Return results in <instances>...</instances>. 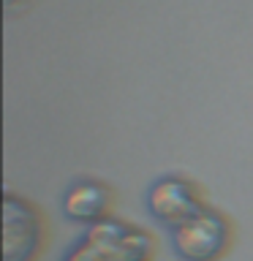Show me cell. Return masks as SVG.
<instances>
[{
	"label": "cell",
	"instance_id": "cell-1",
	"mask_svg": "<svg viewBox=\"0 0 253 261\" xmlns=\"http://www.w3.org/2000/svg\"><path fill=\"white\" fill-rule=\"evenodd\" d=\"M150 258V237L142 228L122 220L104 218L93 223L60 261H147Z\"/></svg>",
	"mask_w": 253,
	"mask_h": 261
},
{
	"label": "cell",
	"instance_id": "cell-2",
	"mask_svg": "<svg viewBox=\"0 0 253 261\" xmlns=\"http://www.w3.org/2000/svg\"><path fill=\"white\" fill-rule=\"evenodd\" d=\"M204 207L207 204L201 201L199 188L180 174H163L147 188V212L169 231L193 220L199 212H204Z\"/></svg>",
	"mask_w": 253,
	"mask_h": 261
},
{
	"label": "cell",
	"instance_id": "cell-3",
	"mask_svg": "<svg viewBox=\"0 0 253 261\" xmlns=\"http://www.w3.org/2000/svg\"><path fill=\"white\" fill-rule=\"evenodd\" d=\"M229 223L220 212L204 207L193 220L171 231V248L180 261H218L229 248Z\"/></svg>",
	"mask_w": 253,
	"mask_h": 261
},
{
	"label": "cell",
	"instance_id": "cell-4",
	"mask_svg": "<svg viewBox=\"0 0 253 261\" xmlns=\"http://www.w3.org/2000/svg\"><path fill=\"white\" fill-rule=\"evenodd\" d=\"M41 248V220L24 199L6 193L3 201V261H33Z\"/></svg>",
	"mask_w": 253,
	"mask_h": 261
},
{
	"label": "cell",
	"instance_id": "cell-5",
	"mask_svg": "<svg viewBox=\"0 0 253 261\" xmlns=\"http://www.w3.org/2000/svg\"><path fill=\"white\" fill-rule=\"evenodd\" d=\"M109 207V188L95 179H79L63 196V212L79 223H98Z\"/></svg>",
	"mask_w": 253,
	"mask_h": 261
}]
</instances>
